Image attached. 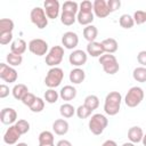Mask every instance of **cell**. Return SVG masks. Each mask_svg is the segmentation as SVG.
Returning a JSON list of instances; mask_svg holds the SVG:
<instances>
[{
  "label": "cell",
  "instance_id": "obj_3",
  "mask_svg": "<svg viewBox=\"0 0 146 146\" xmlns=\"http://www.w3.org/2000/svg\"><path fill=\"white\" fill-rule=\"evenodd\" d=\"M98 62L102 65L104 72L107 73V74L113 75V74H115L120 70V65L117 63V59L112 54H104V55H102L98 58Z\"/></svg>",
  "mask_w": 146,
  "mask_h": 146
},
{
  "label": "cell",
  "instance_id": "obj_8",
  "mask_svg": "<svg viewBox=\"0 0 146 146\" xmlns=\"http://www.w3.org/2000/svg\"><path fill=\"white\" fill-rule=\"evenodd\" d=\"M29 50L35 56H43L48 54V43L43 39H33L29 42Z\"/></svg>",
  "mask_w": 146,
  "mask_h": 146
},
{
  "label": "cell",
  "instance_id": "obj_19",
  "mask_svg": "<svg viewBox=\"0 0 146 146\" xmlns=\"http://www.w3.org/2000/svg\"><path fill=\"white\" fill-rule=\"evenodd\" d=\"M68 78H70V81H71L72 83H74V84H80V83H82V82L84 81V79H86V73H84V71H83L82 68L75 67V68H73V70L70 72Z\"/></svg>",
  "mask_w": 146,
  "mask_h": 146
},
{
  "label": "cell",
  "instance_id": "obj_9",
  "mask_svg": "<svg viewBox=\"0 0 146 146\" xmlns=\"http://www.w3.org/2000/svg\"><path fill=\"white\" fill-rule=\"evenodd\" d=\"M17 78H18L17 71L14 67H11L5 63L0 64V79L1 80H3L5 82H8V83H14V82H16Z\"/></svg>",
  "mask_w": 146,
  "mask_h": 146
},
{
  "label": "cell",
  "instance_id": "obj_47",
  "mask_svg": "<svg viewBox=\"0 0 146 146\" xmlns=\"http://www.w3.org/2000/svg\"><path fill=\"white\" fill-rule=\"evenodd\" d=\"M102 146H117V144H116L114 140L107 139V140H105V141L103 143V145H102Z\"/></svg>",
  "mask_w": 146,
  "mask_h": 146
},
{
  "label": "cell",
  "instance_id": "obj_10",
  "mask_svg": "<svg viewBox=\"0 0 146 146\" xmlns=\"http://www.w3.org/2000/svg\"><path fill=\"white\" fill-rule=\"evenodd\" d=\"M87 59H88V54L81 49L73 50L68 56L70 64L72 66H75V67H80V66L84 65L87 63Z\"/></svg>",
  "mask_w": 146,
  "mask_h": 146
},
{
  "label": "cell",
  "instance_id": "obj_44",
  "mask_svg": "<svg viewBox=\"0 0 146 146\" xmlns=\"http://www.w3.org/2000/svg\"><path fill=\"white\" fill-rule=\"evenodd\" d=\"M137 60H138V63H139L141 66L146 67V50H141V51L138 52V55H137Z\"/></svg>",
  "mask_w": 146,
  "mask_h": 146
},
{
  "label": "cell",
  "instance_id": "obj_26",
  "mask_svg": "<svg viewBox=\"0 0 146 146\" xmlns=\"http://www.w3.org/2000/svg\"><path fill=\"white\" fill-rule=\"evenodd\" d=\"M59 113H60V115H62L63 117L70 119V117H72V116L76 113V110H75L74 106L71 105L70 103H65V104L60 105V107H59Z\"/></svg>",
  "mask_w": 146,
  "mask_h": 146
},
{
  "label": "cell",
  "instance_id": "obj_4",
  "mask_svg": "<svg viewBox=\"0 0 146 146\" xmlns=\"http://www.w3.org/2000/svg\"><path fill=\"white\" fill-rule=\"evenodd\" d=\"M64 79V72L60 67H51L48 72L47 75L44 78V84L49 88V89H55L56 87H58L62 81Z\"/></svg>",
  "mask_w": 146,
  "mask_h": 146
},
{
  "label": "cell",
  "instance_id": "obj_45",
  "mask_svg": "<svg viewBox=\"0 0 146 146\" xmlns=\"http://www.w3.org/2000/svg\"><path fill=\"white\" fill-rule=\"evenodd\" d=\"M9 95V87L5 83L0 86V98H6Z\"/></svg>",
  "mask_w": 146,
  "mask_h": 146
},
{
  "label": "cell",
  "instance_id": "obj_50",
  "mask_svg": "<svg viewBox=\"0 0 146 146\" xmlns=\"http://www.w3.org/2000/svg\"><path fill=\"white\" fill-rule=\"evenodd\" d=\"M16 146H29L26 143H18V144H16Z\"/></svg>",
  "mask_w": 146,
  "mask_h": 146
},
{
  "label": "cell",
  "instance_id": "obj_37",
  "mask_svg": "<svg viewBox=\"0 0 146 146\" xmlns=\"http://www.w3.org/2000/svg\"><path fill=\"white\" fill-rule=\"evenodd\" d=\"M91 110L90 108H88L86 105H80L78 108H76V115H78V117L79 119H87V117H89L90 115H91Z\"/></svg>",
  "mask_w": 146,
  "mask_h": 146
},
{
  "label": "cell",
  "instance_id": "obj_30",
  "mask_svg": "<svg viewBox=\"0 0 146 146\" xmlns=\"http://www.w3.org/2000/svg\"><path fill=\"white\" fill-rule=\"evenodd\" d=\"M83 105H86L88 108H90L91 111H94V110H96L99 106V98L96 95H88L84 98Z\"/></svg>",
  "mask_w": 146,
  "mask_h": 146
},
{
  "label": "cell",
  "instance_id": "obj_14",
  "mask_svg": "<svg viewBox=\"0 0 146 146\" xmlns=\"http://www.w3.org/2000/svg\"><path fill=\"white\" fill-rule=\"evenodd\" d=\"M62 44L66 49H74L79 44V36L75 32L67 31L62 36Z\"/></svg>",
  "mask_w": 146,
  "mask_h": 146
},
{
  "label": "cell",
  "instance_id": "obj_39",
  "mask_svg": "<svg viewBox=\"0 0 146 146\" xmlns=\"http://www.w3.org/2000/svg\"><path fill=\"white\" fill-rule=\"evenodd\" d=\"M15 125H16V128L18 129V131H19L22 135L29 132V130H30V123H29L26 120H23V119L16 121Z\"/></svg>",
  "mask_w": 146,
  "mask_h": 146
},
{
  "label": "cell",
  "instance_id": "obj_38",
  "mask_svg": "<svg viewBox=\"0 0 146 146\" xmlns=\"http://www.w3.org/2000/svg\"><path fill=\"white\" fill-rule=\"evenodd\" d=\"M132 18H133L135 24L141 25V24H144L146 22V11H144V10H137V11H135Z\"/></svg>",
  "mask_w": 146,
  "mask_h": 146
},
{
  "label": "cell",
  "instance_id": "obj_21",
  "mask_svg": "<svg viewBox=\"0 0 146 146\" xmlns=\"http://www.w3.org/2000/svg\"><path fill=\"white\" fill-rule=\"evenodd\" d=\"M26 47L27 44L23 39H16L10 44V52L16 55H23L26 50Z\"/></svg>",
  "mask_w": 146,
  "mask_h": 146
},
{
  "label": "cell",
  "instance_id": "obj_34",
  "mask_svg": "<svg viewBox=\"0 0 146 146\" xmlns=\"http://www.w3.org/2000/svg\"><path fill=\"white\" fill-rule=\"evenodd\" d=\"M59 98V94L55 89H47L44 92V100L49 104H55Z\"/></svg>",
  "mask_w": 146,
  "mask_h": 146
},
{
  "label": "cell",
  "instance_id": "obj_23",
  "mask_svg": "<svg viewBox=\"0 0 146 146\" xmlns=\"http://www.w3.org/2000/svg\"><path fill=\"white\" fill-rule=\"evenodd\" d=\"M11 92H13V96H14L15 99L22 100L24 98V96L29 92V88L25 84H23V83H17V84L14 86Z\"/></svg>",
  "mask_w": 146,
  "mask_h": 146
},
{
  "label": "cell",
  "instance_id": "obj_41",
  "mask_svg": "<svg viewBox=\"0 0 146 146\" xmlns=\"http://www.w3.org/2000/svg\"><path fill=\"white\" fill-rule=\"evenodd\" d=\"M35 99H36L35 95H33L32 92H27V94L24 96V98L22 99V103H23L24 105H26L27 107H31L32 104L35 102Z\"/></svg>",
  "mask_w": 146,
  "mask_h": 146
},
{
  "label": "cell",
  "instance_id": "obj_24",
  "mask_svg": "<svg viewBox=\"0 0 146 146\" xmlns=\"http://www.w3.org/2000/svg\"><path fill=\"white\" fill-rule=\"evenodd\" d=\"M98 35V30L95 25H88L83 29V36L88 42H94Z\"/></svg>",
  "mask_w": 146,
  "mask_h": 146
},
{
  "label": "cell",
  "instance_id": "obj_27",
  "mask_svg": "<svg viewBox=\"0 0 146 146\" xmlns=\"http://www.w3.org/2000/svg\"><path fill=\"white\" fill-rule=\"evenodd\" d=\"M62 13H68V14H73V15H78L79 13V5L75 1H65L62 6Z\"/></svg>",
  "mask_w": 146,
  "mask_h": 146
},
{
  "label": "cell",
  "instance_id": "obj_17",
  "mask_svg": "<svg viewBox=\"0 0 146 146\" xmlns=\"http://www.w3.org/2000/svg\"><path fill=\"white\" fill-rule=\"evenodd\" d=\"M68 128H70L68 122H67L66 120H64V119H57V120H55V122L52 123V130H54V132H55L56 135H58V136H64V135H66L67 131H68Z\"/></svg>",
  "mask_w": 146,
  "mask_h": 146
},
{
  "label": "cell",
  "instance_id": "obj_7",
  "mask_svg": "<svg viewBox=\"0 0 146 146\" xmlns=\"http://www.w3.org/2000/svg\"><path fill=\"white\" fill-rule=\"evenodd\" d=\"M30 18L31 22L40 30L44 29L48 25V17L44 9H42L41 7H34L30 13Z\"/></svg>",
  "mask_w": 146,
  "mask_h": 146
},
{
  "label": "cell",
  "instance_id": "obj_43",
  "mask_svg": "<svg viewBox=\"0 0 146 146\" xmlns=\"http://www.w3.org/2000/svg\"><path fill=\"white\" fill-rule=\"evenodd\" d=\"M13 42V33H0V44L6 46Z\"/></svg>",
  "mask_w": 146,
  "mask_h": 146
},
{
  "label": "cell",
  "instance_id": "obj_46",
  "mask_svg": "<svg viewBox=\"0 0 146 146\" xmlns=\"http://www.w3.org/2000/svg\"><path fill=\"white\" fill-rule=\"evenodd\" d=\"M56 146H72V144H71V141H70V140L60 139V140H58V141H57Z\"/></svg>",
  "mask_w": 146,
  "mask_h": 146
},
{
  "label": "cell",
  "instance_id": "obj_15",
  "mask_svg": "<svg viewBox=\"0 0 146 146\" xmlns=\"http://www.w3.org/2000/svg\"><path fill=\"white\" fill-rule=\"evenodd\" d=\"M92 5H94V15H96L97 17L105 18L111 14L107 7V2L105 0H95Z\"/></svg>",
  "mask_w": 146,
  "mask_h": 146
},
{
  "label": "cell",
  "instance_id": "obj_40",
  "mask_svg": "<svg viewBox=\"0 0 146 146\" xmlns=\"http://www.w3.org/2000/svg\"><path fill=\"white\" fill-rule=\"evenodd\" d=\"M79 11H84V13H92L94 11V5L89 0H84L79 5Z\"/></svg>",
  "mask_w": 146,
  "mask_h": 146
},
{
  "label": "cell",
  "instance_id": "obj_29",
  "mask_svg": "<svg viewBox=\"0 0 146 146\" xmlns=\"http://www.w3.org/2000/svg\"><path fill=\"white\" fill-rule=\"evenodd\" d=\"M14 30V22L9 18H1L0 19V33H13Z\"/></svg>",
  "mask_w": 146,
  "mask_h": 146
},
{
  "label": "cell",
  "instance_id": "obj_25",
  "mask_svg": "<svg viewBox=\"0 0 146 146\" xmlns=\"http://www.w3.org/2000/svg\"><path fill=\"white\" fill-rule=\"evenodd\" d=\"M94 13H84V11H79L76 15V21L79 22V24L81 25H91L92 21H94Z\"/></svg>",
  "mask_w": 146,
  "mask_h": 146
},
{
  "label": "cell",
  "instance_id": "obj_32",
  "mask_svg": "<svg viewBox=\"0 0 146 146\" xmlns=\"http://www.w3.org/2000/svg\"><path fill=\"white\" fill-rule=\"evenodd\" d=\"M132 78L137 82H146V67L144 66L136 67L132 72Z\"/></svg>",
  "mask_w": 146,
  "mask_h": 146
},
{
  "label": "cell",
  "instance_id": "obj_31",
  "mask_svg": "<svg viewBox=\"0 0 146 146\" xmlns=\"http://www.w3.org/2000/svg\"><path fill=\"white\" fill-rule=\"evenodd\" d=\"M119 24L123 29H131L135 25V22H133L132 16H130L129 14H123L119 18Z\"/></svg>",
  "mask_w": 146,
  "mask_h": 146
},
{
  "label": "cell",
  "instance_id": "obj_2",
  "mask_svg": "<svg viewBox=\"0 0 146 146\" xmlns=\"http://www.w3.org/2000/svg\"><path fill=\"white\" fill-rule=\"evenodd\" d=\"M108 124V120L107 117L104 115V114H100V113H96L94 115H91L90 120H89V130L96 135V136H99L104 132L105 128L107 127Z\"/></svg>",
  "mask_w": 146,
  "mask_h": 146
},
{
  "label": "cell",
  "instance_id": "obj_1",
  "mask_svg": "<svg viewBox=\"0 0 146 146\" xmlns=\"http://www.w3.org/2000/svg\"><path fill=\"white\" fill-rule=\"evenodd\" d=\"M122 103V96L119 91H111L106 95L105 103H104V111L107 115L114 116L120 112Z\"/></svg>",
  "mask_w": 146,
  "mask_h": 146
},
{
  "label": "cell",
  "instance_id": "obj_42",
  "mask_svg": "<svg viewBox=\"0 0 146 146\" xmlns=\"http://www.w3.org/2000/svg\"><path fill=\"white\" fill-rule=\"evenodd\" d=\"M106 2H107V7H108L110 13L116 11V10L121 7V1H120V0H108V1H106Z\"/></svg>",
  "mask_w": 146,
  "mask_h": 146
},
{
  "label": "cell",
  "instance_id": "obj_36",
  "mask_svg": "<svg viewBox=\"0 0 146 146\" xmlns=\"http://www.w3.org/2000/svg\"><path fill=\"white\" fill-rule=\"evenodd\" d=\"M44 108V99L40 98V97H36L35 102L32 104V106L30 107V110L33 112V113H40L42 112Z\"/></svg>",
  "mask_w": 146,
  "mask_h": 146
},
{
  "label": "cell",
  "instance_id": "obj_35",
  "mask_svg": "<svg viewBox=\"0 0 146 146\" xmlns=\"http://www.w3.org/2000/svg\"><path fill=\"white\" fill-rule=\"evenodd\" d=\"M75 21H76V15L68 14V13H62L60 14V22L66 26L73 25L75 23Z\"/></svg>",
  "mask_w": 146,
  "mask_h": 146
},
{
  "label": "cell",
  "instance_id": "obj_22",
  "mask_svg": "<svg viewBox=\"0 0 146 146\" xmlns=\"http://www.w3.org/2000/svg\"><path fill=\"white\" fill-rule=\"evenodd\" d=\"M102 46L104 48V51L105 54H114L116 50H117V41L113 38H107V39H104L102 41Z\"/></svg>",
  "mask_w": 146,
  "mask_h": 146
},
{
  "label": "cell",
  "instance_id": "obj_20",
  "mask_svg": "<svg viewBox=\"0 0 146 146\" xmlns=\"http://www.w3.org/2000/svg\"><path fill=\"white\" fill-rule=\"evenodd\" d=\"M75 96H76V89L71 84L64 86L59 91V97L63 100H66V102H70V100L74 99Z\"/></svg>",
  "mask_w": 146,
  "mask_h": 146
},
{
  "label": "cell",
  "instance_id": "obj_18",
  "mask_svg": "<svg viewBox=\"0 0 146 146\" xmlns=\"http://www.w3.org/2000/svg\"><path fill=\"white\" fill-rule=\"evenodd\" d=\"M143 137H144V132H143V129L138 125H135V127H131L129 130H128V139L133 143V144H138L143 140Z\"/></svg>",
  "mask_w": 146,
  "mask_h": 146
},
{
  "label": "cell",
  "instance_id": "obj_48",
  "mask_svg": "<svg viewBox=\"0 0 146 146\" xmlns=\"http://www.w3.org/2000/svg\"><path fill=\"white\" fill-rule=\"evenodd\" d=\"M122 146H136L133 143H131V141H128V143H124V144H122Z\"/></svg>",
  "mask_w": 146,
  "mask_h": 146
},
{
  "label": "cell",
  "instance_id": "obj_28",
  "mask_svg": "<svg viewBox=\"0 0 146 146\" xmlns=\"http://www.w3.org/2000/svg\"><path fill=\"white\" fill-rule=\"evenodd\" d=\"M54 133L51 131H48V130H44L42 132H40L39 137H38V140H39V144L40 145H43V144H54Z\"/></svg>",
  "mask_w": 146,
  "mask_h": 146
},
{
  "label": "cell",
  "instance_id": "obj_13",
  "mask_svg": "<svg viewBox=\"0 0 146 146\" xmlns=\"http://www.w3.org/2000/svg\"><path fill=\"white\" fill-rule=\"evenodd\" d=\"M0 121L3 124L13 125L17 121V112L11 107H5L0 113Z\"/></svg>",
  "mask_w": 146,
  "mask_h": 146
},
{
  "label": "cell",
  "instance_id": "obj_51",
  "mask_svg": "<svg viewBox=\"0 0 146 146\" xmlns=\"http://www.w3.org/2000/svg\"><path fill=\"white\" fill-rule=\"evenodd\" d=\"M39 146H55V144H43V145L39 144Z\"/></svg>",
  "mask_w": 146,
  "mask_h": 146
},
{
  "label": "cell",
  "instance_id": "obj_49",
  "mask_svg": "<svg viewBox=\"0 0 146 146\" xmlns=\"http://www.w3.org/2000/svg\"><path fill=\"white\" fill-rule=\"evenodd\" d=\"M141 143H143V145H144V146H146V135H144V137H143V140H141Z\"/></svg>",
  "mask_w": 146,
  "mask_h": 146
},
{
  "label": "cell",
  "instance_id": "obj_11",
  "mask_svg": "<svg viewBox=\"0 0 146 146\" xmlns=\"http://www.w3.org/2000/svg\"><path fill=\"white\" fill-rule=\"evenodd\" d=\"M43 7H44V11L48 18L50 19H55L58 17L59 15V2L57 0H46L43 2Z\"/></svg>",
  "mask_w": 146,
  "mask_h": 146
},
{
  "label": "cell",
  "instance_id": "obj_16",
  "mask_svg": "<svg viewBox=\"0 0 146 146\" xmlns=\"http://www.w3.org/2000/svg\"><path fill=\"white\" fill-rule=\"evenodd\" d=\"M87 54L90 55L91 57H100L102 55L105 54L104 48L102 46V42H88L87 44Z\"/></svg>",
  "mask_w": 146,
  "mask_h": 146
},
{
  "label": "cell",
  "instance_id": "obj_5",
  "mask_svg": "<svg viewBox=\"0 0 146 146\" xmlns=\"http://www.w3.org/2000/svg\"><path fill=\"white\" fill-rule=\"evenodd\" d=\"M144 96V90L140 87H131L124 97V103L128 107H136L141 103Z\"/></svg>",
  "mask_w": 146,
  "mask_h": 146
},
{
  "label": "cell",
  "instance_id": "obj_6",
  "mask_svg": "<svg viewBox=\"0 0 146 146\" xmlns=\"http://www.w3.org/2000/svg\"><path fill=\"white\" fill-rule=\"evenodd\" d=\"M64 57V48L62 46H54L46 55V64L50 67H57Z\"/></svg>",
  "mask_w": 146,
  "mask_h": 146
},
{
  "label": "cell",
  "instance_id": "obj_12",
  "mask_svg": "<svg viewBox=\"0 0 146 146\" xmlns=\"http://www.w3.org/2000/svg\"><path fill=\"white\" fill-rule=\"evenodd\" d=\"M21 136H22V133L18 131L16 125L13 124V125H9V128L6 130V132L3 135V141L7 145H15V144H17Z\"/></svg>",
  "mask_w": 146,
  "mask_h": 146
},
{
  "label": "cell",
  "instance_id": "obj_33",
  "mask_svg": "<svg viewBox=\"0 0 146 146\" xmlns=\"http://www.w3.org/2000/svg\"><path fill=\"white\" fill-rule=\"evenodd\" d=\"M6 59H7V63L9 64V66H11V67L19 66L23 62L22 55H16V54H13V52H9L6 57Z\"/></svg>",
  "mask_w": 146,
  "mask_h": 146
}]
</instances>
